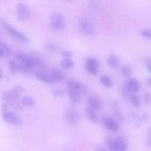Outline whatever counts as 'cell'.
<instances>
[{
	"label": "cell",
	"instance_id": "obj_32",
	"mask_svg": "<svg viewBox=\"0 0 151 151\" xmlns=\"http://www.w3.org/2000/svg\"><path fill=\"white\" fill-rule=\"evenodd\" d=\"M141 34L144 37L151 39V31L148 29H143L141 31Z\"/></svg>",
	"mask_w": 151,
	"mask_h": 151
},
{
	"label": "cell",
	"instance_id": "obj_33",
	"mask_svg": "<svg viewBox=\"0 0 151 151\" xmlns=\"http://www.w3.org/2000/svg\"><path fill=\"white\" fill-rule=\"evenodd\" d=\"M63 94V91L60 89H55L52 92L53 95L55 98L62 96Z\"/></svg>",
	"mask_w": 151,
	"mask_h": 151
},
{
	"label": "cell",
	"instance_id": "obj_21",
	"mask_svg": "<svg viewBox=\"0 0 151 151\" xmlns=\"http://www.w3.org/2000/svg\"><path fill=\"white\" fill-rule=\"evenodd\" d=\"M99 80L101 83L106 87L110 88L113 86L114 84L113 82L108 76L103 75L101 76Z\"/></svg>",
	"mask_w": 151,
	"mask_h": 151
},
{
	"label": "cell",
	"instance_id": "obj_18",
	"mask_svg": "<svg viewBox=\"0 0 151 151\" xmlns=\"http://www.w3.org/2000/svg\"><path fill=\"white\" fill-rule=\"evenodd\" d=\"M107 62L108 65L112 68H116L118 66L120 63L119 58L116 55H111L108 58Z\"/></svg>",
	"mask_w": 151,
	"mask_h": 151
},
{
	"label": "cell",
	"instance_id": "obj_2",
	"mask_svg": "<svg viewBox=\"0 0 151 151\" xmlns=\"http://www.w3.org/2000/svg\"><path fill=\"white\" fill-rule=\"evenodd\" d=\"M50 21L51 26L56 29H62L66 25L65 20L64 17L59 13H52L50 16Z\"/></svg>",
	"mask_w": 151,
	"mask_h": 151
},
{
	"label": "cell",
	"instance_id": "obj_27",
	"mask_svg": "<svg viewBox=\"0 0 151 151\" xmlns=\"http://www.w3.org/2000/svg\"><path fill=\"white\" fill-rule=\"evenodd\" d=\"M84 68L87 72L93 76H96L98 74L97 68L95 67L85 64Z\"/></svg>",
	"mask_w": 151,
	"mask_h": 151
},
{
	"label": "cell",
	"instance_id": "obj_4",
	"mask_svg": "<svg viewBox=\"0 0 151 151\" xmlns=\"http://www.w3.org/2000/svg\"><path fill=\"white\" fill-rule=\"evenodd\" d=\"M20 95L13 89L5 93L3 97L4 100L11 106L19 108L18 104L19 102Z\"/></svg>",
	"mask_w": 151,
	"mask_h": 151
},
{
	"label": "cell",
	"instance_id": "obj_11",
	"mask_svg": "<svg viewBox=\"0 0 151 151\" xmlns=\"http://www.w3.org/2000/svg\"><path fill=\"white\" fill-rule=\"evenodd\" d=\"M124 85L133 93L138 91L140 88L139 81L134 78H129Z\"/></svg>",
	"mask_w": 151,
	"mask_h": 151
},
{
	"label": "cell",
	"instance_id": "obj_12",
	"mask_svg": "<svg viewBox=\"0 0 151 151\" xmlns=\"http://www.w3.org/2000/svg\"><path fill=\"white\" fill-rule=\"evenodd\" d=\"M65 118L67 123L71 125L76 124L79 119L78 114L73 110L68 111L65 114Z\"/></svg>",
	"mask_w": 151,
	"mask_h": 151
},
{
	"label": "cell",
	"instance_id": "obj_20",
	"mask_svg": "<svg viewBox=\"0 0 151 151\" xmlns=\"http://www.w3.org/2000/svg\"><path fill=\"white\" fill-rule=\"evenodd\" d=\"M85 112L88 119L92 123L96 124L97 122V118L93 110L91 108L86 107Z\"/></svg>",
	"mask_w": 151,
	"mask_h": 151
},
{
	"label": "cell",
	"instance_id": "obj_16",
	"mask_svg": "<svg viewBox=\"0 0 151 151\" xmlns=\"http://www.w3.org/2000/svg\"><path fill=\"white\" fill-rule=\"evenodd\" d=\"M11 53V50L10 47L3 41L0 42V57L9 55Z\"/></svg>",
	"mask_w": 151,
	"mask_h": 151
},
{
	"label": "cell",
	"instance_id": "obj_13",
	"mask_svg": "<svg viewBox=\"0 0 151 151\" xmlns=\"http://www.w3.org/2000/svg\"><path fill=\"white\" fill-rule=\"evenodd\" d=\"M68 94L72 104H75L81 102V95L78 91L73 89H68Z\"/></svg>",
	"mask_w": 151,
	"mask_h": 151
},
{
	"label": "cell",
	"instance_id": "obj_22",
	"mask_svg": "<svg viewBox=\"0 0 151 151\" xmlns=\"http://www.w3.org/2000/svg\"><path fill=\"white\" fill-rule=\"evenodd\" d=\"M121 72L124 77L125 78H128L131 75L132 73V68L129 65H124L121 68Z\"/></svg>",
	"mask_w": 151,
	"mask_h": 151
},
{
	"label": "cell",
	"instance_id": "obj_15",
	"mask_svg": "<svg viewBox=\"0 0 151 151\" xmlns=\"http://www.w3.org/2000/svg\"><path fill=\"white\" fill-rule=\"evenodd\" d=\"M35 74L37 79L42 82L45 83L52 84L55 82L50 75H49L39 72H36Z\"/></svg>",
	"mask_w": 151,
	"mask_h": 151
},
{
	"label": "cell",
	"instance_id": "obj_19",
	"mask_svg": "<svg viewBox=\"0 0 151 151\" xmlns=\"http://www.w3.org/2000/svg\"><path fill=\"white\" fill-rule=\"evenodd\" d=\"M8 63L10 72L12 74H15L17 71H19L20 67V63L12 59L9 60Z\"/></svg>",
	"mask_w": 151,
	"mask_h": 151
},
{
	"label": "cell",
	"instance_id": "obj_8",
	"mask_svg": "<svg viewBox=\"0 0 151 151\" xmlns=\"http://www.w3.org/2000/svg\"><path fill=\"white\" fill-rule=\"evenodd\" d=\"M2 117L4 121L11 124L17 125L20 122L18 116L13 112L8 111L2 114Z\"/></svg>",
	"mask_w": 151,
	"mask_h": 151
},
{
	"label": "cell",
	"instance_id": "obj_23",
	"mask_svg": "<svg viewBox=\"0 0 151 151\" xmlns=\"http://www.w3.org/2000/svg\"><path fill=\"white\" fill-rule=\"evenodd\" d=\"M105 143L111 151H115L114 139L109 135H106L104 138Z\"/></svg>",
	"mask_w": 151,
	"mask_h": 151
},
{
	"label": "cell",
	"instance_id": "obj_34",
	"mask_svg": "<svg viewBox=\"0 0 151 151\" xmlns=\"http://www.w3.org/2000/svg\"><path fill=\"white\" fill-rule=\"evenodd\" d=\"M18 94L20 95L22 93H24L25 91L24 89L22 87L17 86L13 89Z\"/></svg>",
	"mask_w": 151,
	"mask_h": 151
},
{
	"label": "cell",
	"instance_id": "obj_1",
	"mask_svg": "<svg viewBox=\"0 0 151 151\" xmlns=\"http://www.w3.org/2000/svg\"><path fill=\"white\" fill-rule=\"evenodd\" d=\"M15 14L16 17L18 20L21 21H24L29 17V9L24 3L19 2L15 6Z\"/></svg>",
	"mask_w": 151,
	"mask_h": 151
},
{
	"label": "cell",
	"instance_id": "obj_3",
	"mask_svg": "<svg viewBox=\"0 0 151 151\" xmlns=\"http://www.w3.org/2000/svg\"><path fill=\"white\" fill-rule=\"evenodd\" d=\"M0 22L4 29L10 34L22 41L25 42L29 41V38L25 35L17 30L4 21L1 20Z\"/></svg>",
	"mask_w": 151,
	"mask_h": 151
},
{
	"label": "cell",
	"instance_id": "obj_10",
	"mask_svg": "<svg viewBox=\"0 0 151 151\" xmlns=\"http://www.w3.org/2000/svg\"><path fill=\"white\" fill-rule=\"evenodd\" d=\"M127 117L129 122L132 127L136 129L140 128L141 120L136 113L132 112H129L127 114Z\"/></svg>",
	"mask_w": 151,
	"mask_h": 151
},
{
	"label": "cell",
	"instance_id": "obj_5",
	"mask_svg": "<svg viewBox=\"0 0 151 151\" xmlns=\"http://www.w3.org/2000/svg\"><path fill=\"white\" fill-rule=\"evenodd\" d=\"M80 28L82 32L87 34H92L94 30V27L92 21L86 17L81 18L79 21Z\"/></svg>",
	"mask_w": 151,
	"mask_h": 151
},
{
	"label": "cell",
	"instance_id": "obj_7",
	"mask_svg": "<svg viewBox=\"0 0 151 151\" xmlns=\"http://www.w3.org/2000/svg\"><path fill=\"white\" fill-rule=\"evenodd\" d=\"M103 123L105 127L111 131L116 132L119 129V123L111 117H106L104 118Z\"/></svg>",
	"mask_w": 151,
	"mask_h": 151
},
{
	"label": "cell",
	"instance_id": "obj_6",
	"mask_svg": "<svg viewBox=\"0 0 151 151\" xmlns=\"http://www.w3.org/2000/svg\"><path fill=\"white\" fill-rule=\"evenodd\" d=\"M15 57L21 64L32 69L35 64V60L27 54L19 53L15 55Z\"/></svg>",
	"mask_w": 151,
	"mask_h": 151
},
{
	"label": "cell",
	"instance_id": "obj_39",
	"mask_svg": "<svg viewBox=\"0 0 151 151\" xmlns=\"http://www.w3.org/2000/svg\"><path fill=\"white\" fill-rule=\"evenodd\" d=\"M147 83L148 85L149 86L151 87V76L148 78Z\"/></svg>",
	"mask_w": 151,
	"mask_h": 151
},
{
	"label": "cell",
	"instance_id": "obj_28",
	"mask_svg": "<svg viewBox=\"0 0 151 151\" xmlns=\"http://www.w3.org/2000/svg\"><path fill=\"white\" fill-rule=\"evenodd\" d=\"M132 104L135 106L138 107L141 104V101L139 96L135 94H132L130 98Z\"/></svg>",
	"mask_w": 151,
	"mask_h": 151
},
{
	"label": "cell",
	"instance_id": "obj_35",
	"mask_svg": "<svg viewBox=\"0 0 151 151\" xmlns=\"http://www.w3.org/2000/svg\"><path fill=\"white\" fill-rule=\"evenodd\" d=\"M147 144L148 146H151V127L149 129L148 131Z\"/></svg>",
	"mask_w": 151,
	"mask_h": 151
},
{
	"label": "cell",
	"instance_id": "obj_40",
	"mask_svg": "<svg viewBox=\"0 0 151 151\" xmlns=\"http://www.w3.org/2000/svg\"><path fill=\"white\" fill-rule=\"evenodd\" d=\"M98 151H107L104 148H99L98 150Z\"/></svg>",
	"mask_w": 151,
	"mask_h": 151
},
{
	"label": "cell",
	"instance_id": "obj_26",
	"mask_svg": "<svg viewBox=\"0 0 151 151\" xmlns=\"http://www.w3.org/2000/svg\"><path fill=\"white\" fill-rule=\"evenodd\" d=\"M21 102L23 105L27 107H31L33 106L35 103L34 100L28 96L23 97L22 99Z\"/></svg>",
	"mask_w": 151,
	"mask_h": 151
},
{
	"label": "cell",
	"instance_id": "obj_24",
	"mask_svg": "<svg viewBox=\"0 0 151 151\" xmlns=\"http://www.w3.org/2000/svg\"><path fill=\"white\" fill-rule=\"evenodd\" d=\"M60 64L64 68H70L73 67L74 63L73 60L70 58H65L61 61Z\"/></svg>",
	"mask_w": 151,
	"mask_h": 151
},
{
	"label": "cell",
	"instance_id": "obj_37",
	"mask_svg": "<svg viewBox=\"0 0 151 151\" xmlns=\"http://www.w3.org/2000/svg\"><path fill=\"white\" fill-rule=\"evenodd\" d=\"M142 119L144 122L147 123L149 121V116L147 113L144 112L142 115Z\"/></svg>",
	"mask_w": 151,
	"mask_h": 151
},
{
	"label": "cell",
	"instance_id": "obj_30",
	"mask_svg": "<svg viewBox=\"0 0 151 151\" xmlns=\"http://www.w3.org/2000/svg\"><path fill=\"white\" fill-rule=\"evenodd\" d=\"M62 55L65 58H70L72 57L73 55V52L67 50H63L61 51Z\"/></svg>",
	"mask_w": 151,
	"mask_h": 151
},
{
	"label": "cell",
	"instance_id": "obj_25",
	"mask_svg": "<svg viewBox=\"0 0 151 151\" xmlns=\"http://www.w3.org/2000/svg\"><path fill=\"white\" fill-rule=\"evenodd\" d=\"M86 64H87L97 68L99 66V62L98 60L94 57H88L85 59Z\"/></svg>",
	"mask_w": 151,
	"mask_h": 151
},
{
	"label": "cell",
	"instance_id": "obj_9",
	"mask_svg": "<svg viewBox=\"0 0 151 151\" xmlns=\"http://www.w3.org/2000/svg\"><path fill=\"white\" fill-rule=\"evenodd\" d=\"M115 151H126L128 144L126 138L123 136H119L114 139Z\"/></svg>",
	"mask_w": 151,
	"mask_h": 151
},
{
	"label": "cell",
	"instance_id": "obj_17",
	"mask_svg": "<svg viewBox=\"0 0 151 151\" xmlns=\"http://www.w3.org/2000/svg\"><path fill=\"white\" fill-rule=\"evenodd\" d=\"M50 75L55 81H62L64 77L63 73L60 70L57 69L52 70Z\"/></svg>",
	"mask_w": 151,
	"mask_h": 151
},
{
	"label": "cell",
	"instance_id": "obj_38",
	"mask_svg": "<svg viewBox=\"0 0 151 151\" xmlns=\"http://www.w3.org/2000/svg\"><path fill=\"white\" fill-rule=\"evenodd\" d=\"M8 104L6 103L3 104L1 106V107L2 114L8 112Z\"/></svg>",
	"mask_w": 151,
	"mask_h": 151
},
{
	"label": "cell",
	"instance_id": "obj_36",
	"mask_svg": "<svg viewBox=\"0 0 151 151\" xmlns=\"http://www.w3.org/2000/svg\"><path fill=\"white\" fill-rule=\"evenodd\" d=\"M146 68L148 71L151 73V58H148L146 61Z\"/></svg>",
	"mask_w": 151,
	"mask_h": 151
},
{
	"label": "cell",
	"instance_id": "obj_14",
	"mask_svg": "<svg viewBox=\"0 0 151 151\" xmlns=\"http://www.w3.org/2000/svg\"><path fill=\"white\" fill-rule=\"evenodd\" d=\"M88 102L91 108L93 110H98L101 106V103L97 97L92 96L88 98Z\"/></svg>",
	"mask_w": 151,
	"mask_h": 151
},
{
	"label": "cell",
	"instance_id": "obj_31",
	"mask_svg": "<svg viewBox=\"0 0 151 151\" xmlns=\"http://www.w3.org/2000/svg\"><path fill=\"white\" fill-rule=\"evenodd\" d=\"M144 99L145 102L148 104H151V93H145L144 94Z\"/></svg>",
	"mask_w": 151,
	"mask_h": 151
},
{
	"label": "cell",
	"instance_id": "obj_29",
	"mask_svg": "<svg viewBox=\"0 0 151 151\" xmlns=\"http://www.w3.org/2000/svg\"><path fill=\"white\" fill-rule=\"evenodd\" d=\"M122 95L125 98H130L133 93L124 84L123 86L121 89Z\"/></svg>",
	"mask_w": 151,
	"mask_h": 151
}]
</instances>
